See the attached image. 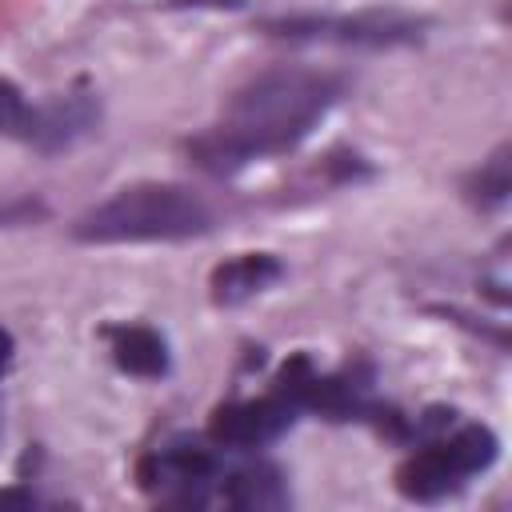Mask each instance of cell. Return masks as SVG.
I'll return each mask as SVG.
<instances>
[{
  "instance_id": "cell-6",
  "label": "cell",
  "mask_w": 512,
  "mask_h": 512,
  "mask_svg": "<svg viewBox=\"0 0 512 512\" xmlns=\"http://www.w3.org/2000/svg\"><path fill=\"white\" fill-rule=\"evenodd\" d=\"M300 408L284 396V392H268V396H256V400H232V404H220L208 420V440L216 448H264L272 444L280 432H288L296 424Z\"/></svg>"
},
{
  "instance_id": "cell-16",
  "label": "cell",
  "mask_w": 512,
  "mask_h": 512,
  "mask_svg": "<svg viewBox=\"0 0 512 512\" xmlns=\"http://www.w3.org/2000/svg\"><path fill=\"white\" fill-rule=\"evenodd\" d=\"M176 4H212V8H240L244 0H176Z\"/></svg>"
},
{
  "instance_id": "cell-11",
  "label": "cell",
  "mask_w": 512,
  "mask_h": 512,
  "mask_svg": "<svg viewBox=\"0 0 512 512\" xmlns=\"http://www.w3.org/2000/svg\"><path fill=\"white\" fill-rule=\"evenodd\" d=\"M464 192H468V200H476V204H484V208L504 204L508 192H512V148L500 144V148L464 180Z\"/></svg>"
},
{
  "instance_id": "cell-5",
  "label": "cell",
  "mask_w": 512,
  "mask_h": 512,
  "mask_svg": "<svg viewBox=\"0 0 512 512\" xmlns=\"http://www.w3.org/2000/svg\"><path fill=\"white\" fill-rule=\"evenodd\" d=\"M216 476H220V456L204 440H192V436L168 440L160 452H152L140 464L144 488H160V496L176 504H204L208 484Z\"/></svg>"
},
{
  "instance_id": "cell-9",
  "label": "cell",
  "mask_w": 512,
  "mask_h": 512,
  "mask_svg": "<svg viewBox=\"0 0 512 512\" xmlns=\"http://www.w3.org/2000/svg\"><path fill=\"white\" fill-rule=\"evenodd\" d=\"M108 344H112L116 368L128 376L156 380L168 372V344L148 324H116V328H108Z\"/></svg>"
},
{
  "instance_id": "cell-8",
  "label": "cell",
  "mask_w": 512,
  "mask_h": 512,
  "mask_svg": "<svg viewBox=\"0 0 512 512\" xmlns=\"http://www.w3.org/2000/svg\"><path fill=\"white\" fill-rule=\"evenodd\" d=\"M280 276H284V264H280L272 252H244V256L224 260V264L212 272L208 288H212V300H216V304L232 308V304L252 300L256 292L272 288Z\"/></svg>"
},
{
  "instance_id": "cell-12",
  "label": "cell",
  "mask_w": 512,
  "mask_h": 512,
  "mask_svg": "<svg viewBox=\"0 0 512 512\" xmlns=\"http://www.w3.org/2000/svg\"><path fill=\"white\" fill-rule=\"evenodd\" d=\"M32 124H36V104H28V96L12 80H0V136L28 144Z\"/></svg>"
},
{
  "instance_id": "cell-3",
  "label": "cell",
  "mask_w": 512,
  "mask_h": 512,
  "mask_svg": "<svg viewBox=\"0 0 512 512\" xmlns=\"http://www.w3.org/2000/svg\"><path fill=\"white\" fill-rule=\"evenodd\" d=\"M500 456V440L484 424H460L456 432L424 436V444L396 468V488L408 500H444L460 492L476 472L492 468Z\"/></svg>"
},
{
  "instance_id": "cell-1",
  "label": "cell",
  "mask_w": 512,
  "mask_h": 512,
  "mask_svg": "<svg viewBox=\"0 0 512 512\" xmlns=\"http://www.w3.org/2000/svg\"><path fill=\"white\" fill-rule=\"evenodd\" d=\"M344 96V80L316 68H272L248 80L224 108V116L196 132L184 152L208 176H236L264 156L300 148L312 128Z\"/></svg>"
},
{
  "instance_id": "cell-2",
  "label": "cell",
  "mask_w": 512,
  "mask_h": 512,
  "mask_svg": "<svg viewBox=\"0 0 512 512\" xmlns=\"http://www.w3.org/2000/svg\"><path fill=\"white\" fill-rule=\"evenodd\" d=\"M212 228V208L184 184H132L88 208L72 236L84 244H140V240H188Z\"/></svg>"
},
{
  "instance_id": "cell-10",
  "label": "cell",
  "mask_w": 512,
  "mask_h": 512,
  "mask_svg": "<svg viewBox=\"0 0 512 512\" xmlns=\"http://www.w3.org/2000/svg\"><path fill=\"white\" fill-rule=\"evenodd\" d=\"M224 504L232 508H284L288 504V484L280 476L276 464L268 460H252L236 472H228L224 480Z\"/></svg>"
},
{
  "instance_id": "cell-15",
  "label": "cell",
  "mask_w": 512,
  "mask_h": 512,
  "mask_svg": "<svg viewBox=\"0 0 512 512\" xmlns=\"http://www.w3.org/2000/svg\"><path fill=\"white\" fill-rule=\"evenodd\" d=\"M12 352H16V344H12V332H8V328H0V368L12 360Z\"/></svg>"
},
{
  "instance_id": "cell-4",
  "label": "cell",
  "mask_w": 512,
  "mask_h": 512,
  "mask_svg": "<svg viewBox=\"0 0 512 512\" xmlns=\"http://www.w3.org/2000/svg\"><path fill=\"white\" fill-rule=\"evenodd\" d=\"M280 40H328V44H360V48H396L416 44L424 36V20L404 12H356V16H276L260 24Z\"/></svg>"
},
{
  "instance_id": "cell-13",
  "label": "cell",
  "mask_w": 512,
  "mask_h": 512,
  "mask_svg": "<svg viewBox=\"0 0 512 512\" xmlns=\"http://www.w3.org/2000/svg\"><path fill=\"white\" fill-rule=\"evenodd\" d=\"M328 172H332L336 184H348V180H364L368 176V164L356 152H332L328 156Z\"/></svg>"
},
{
  "instance_id": "cell-14",
  "label": "cell",
  "mask_w": 512,
  "mask_h": 512,
  "mask_svg": "<svg viewBox=\"0 0 512 512\" xmlns=\"http://www.w3.org/2000/svg\"><path fill=\"white\" fill-rule=\"evenodd\" d=\"M8 504H24V508H32V504H40V496H36V492H20V488H12V492H0V508H8Z\"/></svg>"
},
{
  "instance_id": "cell-7",
  "label": "cell",
  "mask_w": 512,
  "mask_h": 512,
  "mask_svg": "<svg viewBox=\"0 0 512 512\" xmlns=\"http://www.w3.org/2000/svg\"><path fill=\"white\" fill-rule=\"evenodd\" d=\"M100 124V104L88 92H68L48 104H36V124H32V148L40 152H60L72 148L80 136H88Z\"/></svg>"
}]
</instances>
